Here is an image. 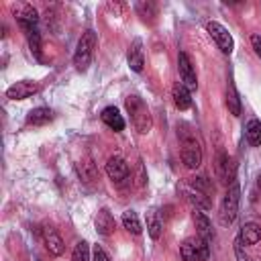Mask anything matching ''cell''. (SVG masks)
<instances>
[{"mask_svg": "<svg viewBox=\"0 0 261 261\" xmlns=\"http://www.w3.org/2000/svg\"><path fill=\"white\" fill-rule=\"evenodd\" d=\"M124 106H126V112L130 114V122L133 126L145 135L151 130V124H153V118H151V112L147 108V104L139 98V96H126L124 98Z\"/></svg>", "mask_w": 261, "mask_h": 261, "instance_id": "cell-1", "label": "cell"}, {"mask_svg": "<svg viewBox=\"0 0 261 261\" xmlns=\"http://www.w3.org/2000/svg\"><path fill=\"white\" fill-rule=\"evenodd\" d=\"M239 200H241V188H239V181L234 179L224 198H222V204H220V212H218V218H220V224L222 226H228L234 222L237 218V212H239Z\"/></svg>", "mask_w": 261, "mask_h": 261, "instance_id": "cell-2", "label": "cell"}, {"mask_svg": "<svg viewBox=\"0 0 261 261\" xmlns=\"http://www.w3.org/2000/svg\"><path fill=\"white\" fill-rule=\"evenodd\" d=\"M94 47H96V33L92 29H88L86 33H82V37L77 41V47H75V53H73V65L80 71L88 69V65L92 61V55H94Z\"/></svg>", "mask_w": 261, "mask_h": 261, "instance_id": "cell-3", "label": "cell"}, {"mask_svg": "<svg viewBox=\"0 0 261 261\" xmlns=\"http://www.w3.org/2000/svg\"><path fill=\"white\" fill-rule=\"evenodd\" d=\"M179 141H181V161L188 169H196L202 163V147L196 141V137L192 133L181 130L179 133Z\"/></svg>", "mask_w": 261, "mask_h": 261, "instance_id": "cell-4", "label": "cell"}, {"mask_svg": "<svg viewBox=\"0 0 261 261\" xmlns=\"http://www.w3.org/2000/svg\"><path fill=\"white\" fill-rule=\"evenodd\" d=\"M210 243L204 241L202 237H190L181 243L179 255L184 261H206L210 257Z\"/></svg>", "mask_w": 261, "mask_h": 261, "instance_id": "cell-5", "label": "cell"}, {"mask_svg": "<svg viewBox=\"0 0 261 261\" xmlns=\"http://www.w3.org/2000/svg\"><path fill=\"white\" fill-rule=\"evenodd\" d=\"M206 31H208V35L212 37V41L218 45V49H220L222 53H226V55L232 53V47H234L232 37H230V33H228L220 22H216V20L206 22Z\"/></svg>", "mask_w": 261, "mask_h": 261, "instance_id": "cell-6", "label": "cell"}, {"mask_svg": "<svg viewBox=\"0 0 261 261\" xmlns=\"http://www.w3.org/2000/svg\"><path fill=\"white\" fill-rule=\"evenodd\" d=\"M177 69H179L181 84H184L188 90H196V88H198L196 71H194V65H192L190 57H188L184 51H181V53H177Z\"/></svg>", "mask_w": 261, "mask_h": 261, "instance_id": "cell-7", "label": "cell"}, {"mask_svg": "<svg viewBox=\"0 0 261 261\" xmlns=\"http://www.w3.org/2000/svg\"><path fill=\"white\" fill-rule=\"evenodd\" d=\"M128 163L122 159V157H118V155H114V157H110L108 161H106V175L114 181V184H122L126 177H128Z\"/></svg>", "mask_w": 261, "mask_h": 261, "instance_id": "cell-8", "label": "cell"}, {"mask_svg": "<svg viewBox=\"0 0 261 261\" xmlns=\"http://www.w3.org/2000/svg\"><path fill=\"white\" fill-rule=\"evenodd\" d=\"M37 90H39L37 82L22 80V82L12 84V86L6 90V98H10V100H27V98H31V96H33Z\"/></svg>", "mask_w": 261, "mask_h": 261, "instance_id": "cell-9", "label": "cell"}, {"mask_svg": "<svg viewBox=\"0 0 261 261\" xmlns=\"http://www.w3.org/2000/svg\"><path fill=\"white\" fill-rule=\"evenodd\" d=\"M14 16H16V22H18V27L22 29V31H31V29H37V22H39V12H37V8H33L31 4H22L16 12H14Z\"/></svg>", "mask_w": 261, "mask_h": 261, "instance_id": "cell-10", "label": "cell"}, {"mask_svg": "<svg viewBox=\"0 0 261 261\" xmlns=\"http://www.w3.org/2000/svg\"><path fill=\"white\" fill-rule=\"evenodd\" d=\"M43 243H45V249L49 251V255L53 257H59L63 251H65V245H63V239L59 237V232L51 226H45L43 228Z\"/></svg>", "mask_w": 261, "mask_h": 261, "instance_id": "cell-11", "label": "cell"}, {"mask_svg": "<svg viewBox=\"0 0 261 261\" xmlns=\"http://www.w3.org/2000/svg\"><path fill=\"white\" fill-rule=\"evenodd\" d=\"M126 61H128V67L133 71H141L143 65H145V57H143V41L141 39H135L126 51Z\"/></svg>", "mask_w": 261, "mask_h": 261, "instance_id": "cell-12", "label": "cell"}, {"mask_svg": "<svg viewBox=\"0 0 261 261\" xmlns=\"http://www.w3.org/2000/svg\"><path fill=\"white\" fill-rule=\"evenodd\" d=\"M94 226H96V232H98V234H110V232H114V228H116V220H114V216H112L106 208H102V210H98V214H96Z\"/></svg>", "mask_w": 261, "mask_h": 261, "instance_id": "cell-13", "label": "cell"}, {"mask_svg": "<svg viewBox=\"0 0 261 261\" xmlns=\"http://www.w3.org/2000/svg\"><path fill=\"white\" fill-rule=\"evenodd\" d=\"M216 171L220 175V179H224L228 186L234 181V163L226 153H220L216 159Z\"/></svg>", "mask_w": 261, "mask_h": 261, "instance_id": "cell-14", "label": "cell"}, {"mask_svg": "<svg viewBox=\"0 0 261 261\" xmlns=\"http://www.w3.org/2000/svg\"><path fill=\"white\" fill-rule=\"evenodd\" d=\"M102 120H104V124L106 126H110L112 130H116V133H120L122 128H124V118H122V114L118 112V108L116 106H106L104 110H102Z\"/></svg>", "mask_w": 261, "mask_h": 261, "instance_id": "cell-15", "label": "cell"}, {"mask_svg": "<svg viewBox=\"0 0 261 261\" xmlns=\"http://www.w3.org/2000/svg\"><path fill=\"white\" fill-rule=\"evenodd\" d=\"M171 96H173V104L179 108V110H188L192 106V96H190V90L177 82L173 88H171Z\"/></svg>", "mask_w": 261, "mask_h": 261, "instance_id": "cell-16", "label": "cell"}, {"mask_svg": "<svg viewBox=\"0 0 261 261\" xmlns=\"http://www.w3.org/2000/svg\"><path fill=\"white\" fill-rule=\"evenodd\" d=\"M194 222H196V228H198V237H202L204 241H212L214 239V230H212V224L208 220V216L200 210H194Z\"/></svg>", "mask_w": 261, "mask_h": 261, "instance_id": "cell-17", "label": "cell"}, {"mask_svg": "<svg viewBox=\"0 0 261 261\" xmlns=\"http://www.w3.org/2000/svg\"><path fill=\"white\" fill-rule=\"evenodd\" d=\"M53 120V110L47 108V106H39V108H33L29 114H27V122L29 124H35V126H41V124H47Z\"/></svg>", "mask_w": 261, "mask_h": 261, "instance_id": "cell-18", "label": "cell"}, {"mask_svg": "<svg viewBox=\"0 0 261 261\" xmlns=\"http://www.w3.org/2000/svg\"><path fill=\"white\" fill-rule=\"evenodd\" d=\"M239 241H241L243 245H255V243H259V241H261V226L255 224V222L243 224L241 234H239Z\"/></svg>", "mask_w": 261, "mask_h": 261, "instance_id": "cell-19", "label": "cell"}, {"mask_svg": "<svg viewBox=\"0 0 261 261\" xmlns=\"http://www.w3.org/2000/svg\"><path fill=\"white\" fill-rule=\"evenodd\" d=\"M245 137H247L249 145L259 147V145H261V120L251 118V120L247 122V126H245Z\"/></svg>", "mask_w": 261, "mask_h": 261, "instance_id": "cell-20", "label": "cell"}, {"mask_svg": "<svg viewBox=\"0 0 261 261\" xmlns=\"http://www.w3.org/2000/svg\"><path fill=\"white\" fill-rule=\"evenodd\" d=\"M226 106L232 116L241 114V100H239V94H237V88L232 82H228V86H226Z\"/></svg>", "mask_w": 261, "mask_h": 261, "instance_id": "cell-21", "label": "cell"}, {"mask_svg": "<svg viewBox=\"0 0 261 261\" xmlns=\"http://www.w3.org/2000/svg\"><path fill=\"white\" fill-rule=\"evenodd\" d=\"M75 169H77V173H80V177H82L84 181H92V179H96V175H98L96 165L92 163V159H84V161H80V163L75 165Z\"/></svg>", "mask_w": 261, "mask_h": 261, "instance_id": "cell-22", "label": "cell"}, {"mask_svg": "<svg viewBox=\"0 0 261 261\" xmlns=\"http://www.w3.org/2000/svg\"><path fill=\"white\" fill-rule=\"evenodd\" d=\"M122 226H124L128 232H133V234H139V232L143 230V226H141L139 216H137L135 210H126V212L122 214Z\"/></svg>", "mask_w": 261, "mask_h": 261, "instance_id": "cell-23", "label": "cell"}, {"mask_svg": "<svg viewBox=\"0 0 261 261\" xmlns=\"http://www.w3.org/2000/svg\"><path fill=\"white\" fill-rule=\"evenodd\" d=\"M186 198H188L192 204H196V210H198V208H204V210H206V208L210 206V202H208L206 194L198 192V190H196V188H192V186H190V188H186Z\"/></svg>", "mask_w": 261, "mask_h": 261, "instance_id": "cell-24", "label": "cell"}, {"mask_svg": "<svg viewBox=\"0 0 261 261\" xmlns=\"http://www.w3.org/2000/svg\"><path fill=\"white\" fill-rule=\"evenodd\" d=\"M147 232H149V237L153 241H157L161 237V220H159V216H157L155 210H151L149 216H147Z\"/></svg>", "mask_w": 261, "mask_h": 261, "instance_id": "cell-25", "label": "cell"}, {"mask_svg": "<svg viewBox=\"0 0 261 261\" xmlns=\"http://www.w3.org/2000/svg\"><path fill=\"white\" fill-rule=\"evenodd\" d=\"M135 8H137L139 16H141L145 22H147V20H149V22H153V18L157 16V6H155L153 2H139Z\"/></svg>", "mask_w": 261, "mask_h": 261, "instance_id": "cell-26", "label": "cell"}, {"mask_svg": "<svg viewBox=\"0 0 261 261\" xmlns=\"http://www.w3.org/2000/svg\"><path fill=\"white\" fill-rule=\"evenodd\" d=\"M27 35V41H29V47L31 51L41 59V35H39V29H31V31H24Z\"/></svg>", "mask_w": 261, "mask_h": 261, "instance_id": "cell-27", "label": "cell"}, {"mask_svg": "<svg viewBox=\"0 0 261 261\" xmlns=\"http://www.w3.org/2000/svg\"><path fill=\"white\" fill-rule=\"evenodd\" d=\"M71 261H92V259H90V247H88L86 241H80V243L73 247Z\"/></svg>", "mask_w": 261, "mask_h": 261, "instance_id": "cell-28", "label": "cell"}, {"mask_svg": "<svg viewBox=\"0 0 261 261\" xmlns=\"http://www.w3.org/2000/svg\"><path fill=\"white\" fill-rule=\"evenodd\" d=\"M92 261H110V259H108V255L104 253V249L96 245V247H94V253H92Z\"/></svg>", "mask_w": 261, "mask_h": 261, "instance_id": "cell-29", "label": "cell"}, {"mask_svg": "<svg viewBox=\"0 0 261 261\" xmlns=\"http://www.w3.org/2000/svg\"><path fill=\"white\" fill-rule=\"evenodd\" d=\"M251 45H253L255 53L261 57V37H259V35H253V37H251Z\"/></svg>", "mask_w": 261, "mask_h": 261, "instance_id": "cell-30", "label": "cell"}]
</instances>
